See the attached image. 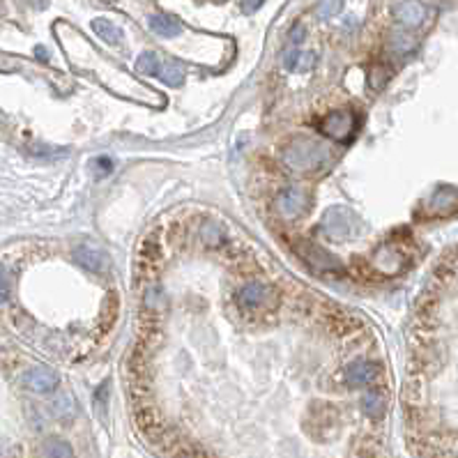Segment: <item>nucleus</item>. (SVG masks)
Here are the masks:
<instances>
[{"mask_svg":"<svg viewBox=\"0 0 458 458\" xmlns=\"http://www.w3.org/2000/svg\"><path fill=\"white\" fill-rule=\"evenodd\" d=\"M332 161V150L309 136L292 139L283 150V164L292 173H318L325 171Z\"/></svg>","mask_w":458,"mask_h":458,"instance_id":"f257e3e1","label":"nucleus"},{"mask_svg":"<svg viewBox=\"0 0 458 458\" xmlns=\"http://www.w3.org/2000/svg\"><path fill=\"white\" fill-rule=\"evenodd\" d=\"M357 228H360V219L355 217L353 210H348L343 205L329 207L323 217V231L332 240H348V237H353L357 233Z\"/></svg>","mask_w":458,"mask_h":458,"instance_id":"f03ea898","label":"nucleus"},{"mask_svg":"<svg viewBox=\"0 0 458 458\" xmlns=\"http://www.w3.org/2000/svg\"><path fill=\"white\" fill-rule=\"evenodd\" d=\"M320 132L329 139H334L338 143H348L355 136L360 120H357L355 111H332L320 120Z\"/></svg>","mask_w":458,"mask_h":458,"instance_id":"7ed1b4c3","label":"nucleus"},{"mask_svg":"<svg viewBox=\"0 0 458 458\" xmlns=\"http://www.w3.org/2000/svg\"><path fill=\"white\" fill-rule=\"evenodd\" d=\"M297 242H299L297 244V253L311 265V270H314V272H318V274H341L343 272L338 258H334L332 253L325 251L323 246L304 242V240H297Z\"/></svg>","mask_w":458,"mask_h":458,"instance_id":"20e7f679","label":"nucleus"},{"mask_svg":"<svg viewBox=\"0 0 458 458\" xmlns=\"http://www.w3.org/2000/svg\"><path fill=\"white\" fill-rule=\"evenodd\" d=\"M309 207V194L302 187H288L283 189L277 198V210L281 217L295 219L299 214H304Z\"/></svg>","mask_w":458,"mask_h":458,"instance_id":"39448f33","label":"nucleus"},{"mask_svg":"<svg viewBox=\"0 0 458 458\" xmlns=\"http://www.w3.org/2000/svg\"><path fill=\"white\" fill-rule=\"evenodd\" d=\"M371 261H373V268L378 270L382 277H394V274H399L403 270V265H406L403 253L394 244H380Z\"/></svg>","mask_w":458,"mask_h":458,"instance_id":"423d86ee","label":"nucleus"},{"mask_svg":"<svg viewBox=\"0 0 458 458\" xmlns=\"http://www.w3.org/2000/svg\"><path fill=\"white\" fill-rule=\"evenodd\" d=\"M23 384L35 394H51L58 389V375L49 366H33L30 371H25Z\"/></svg>","mask_w":458,"mask_h":458,"instance_id":"0eeeda50","label":"nucleus"},{"mask_svg":"<svg viewBox=\"0 0 458 458\" xmlns=\"http://www.w3.org/2000/svg\"><path fill=\"white\" fill-rule=\"evenodd\" d=\"M391 12L406 28H419L426 21V7L419 0H399V3H394Z\"/></svg>","mask_w":458,"mask_h":458,"instance_id":"6e6552de","label":"nucleus"},{"mask_svg":"<svg viewBox=\"0 0 458 458\" xmlns=\"http://www.w3.org/2000/svg\"><path fill=\"white\" fill-rule=\"evenodd\" d=\"M74 258L81 268H86L90 272H102L108 265V256L102 246H97L95 242H81L74 249Z\"/></svg>","mask_w":458,"mask_h":458,"instance_id":"1a4fd4ad","label":"nucleus"},{"mask_svg":"<svg viewBox=\"0 0 458 458\" xmlns=\"http://www.w3.org/2000/svg\"><path fill=\"white\" fill-rule=\"evenodd\" d=\"M456 205H458L456 187H440V189H435V194L428 200V212L445 217V214H452Z\"/></svg>","mask_w":458,"mask_h":458,"instance_id":"9d476101","label":"nucleus"},{"mask_svg":"<svg viewBox=\"0 0 458 458\" xmlns=\"http://www.w3.org/2000/svg\"><path fill=\"white\" fill-rule=\"evenodd\" d=\"M375 373H378V366L366 362V360H357L345 369V382L350 387H362V384H369Z\"/></svg>","mask_w":458,"mask_h":458,"instance_id":"9b49d317","label":"nucleus"},{"mask_svg":"<svg viewBox=\"0 0 458 458\" xmlns=\"http://www.w3.org/2000/svg\"><path fill=\"white\" fill-rule=\"evenodd\" d=\"M148 25H150V30L154 35H159V38H178V35L182 33V25L178 19H173V16L168 14H150L148 16Z\"/></svg>","mask_w":458,"mask_h":458,"instance_id":"f8f14e48","label":"nucleus"},{"mask_svg":"<svg viewBox=\"0 0 458 458\" xmlns=\"http://www.w3.org/2000/svg\"><path fill=\"white\" fill-rule=\"evenodd\" d=\"M268 286H263V283L258 281H251V283H246V286L240 290V302L244 307H249V309H256V307H261L265 297H268Z\"/></svg>","mask_w":458,"mask_h":458,"instance_id":"ddd939ff","label":"nucleus"},{"mask_svg":"<svg viewBox=\"0 0 458 458\" xmlns=\"http://www.w3.org/2000/svg\"><path fill=\"white\" fill-rule=\"evenodd\" d=\"M384 408H387V399H384L382 391L371 389V391H366L362 396V410L369 417H382Z\"/></svg>","mask_w":458,"mask_h":458,"instance_id":"4468645a","label":"nucleus"},{"mask_svg":"<svg viewBox=\"0 0 458 458\" xmlns=\"http://www.w3.org/2000/svg\"><path fill=\"white\" fill-rule=\"evenodd\" d=\"M157 79L166 86H180L185 81V69L173 60H166V62L161 60V65L157 69Z\"/></svg>","mask_w":458,"mask_h":458,"instance_id":"2eb2a0df","label":"nucleus"},{"mask_svg":"<svg viewBox=\"0 0 458 458\" xmlns=\"http://www.w3.org/2000/svg\"><path fill=\"white\" fill-rule=\"evenodd\" d=\"M93 30L106 44H120L122 42V30L118 28L113 21H108V19H95L93 21Z\"/></svg>","mask_w":458,"mask_h":458,"instance_id":"dca6fc26","label":"nucleus"},{"mask_svg":"<svg viewBox=\"0 0 458 458\" xmlns=\"http://www.w3.org/2000/svg\"><path fill=\"white\" fill-rule=\"evenodd\" d=\"M161 65V58L154 51H145L141 53V58L136 60V71L143 76H157V69Z\"/></svg>","mask_w":458,"mask_h":458,"instance_id":"f3484780","label":"nucleus"},{"mask_svg":"<svg viewBox=\"0 0 458 458\" xmlns=\"http://www.w3.org/2000/svg\"><path fill=\"white\" fill-rule=\"evenodd\" d=\"M44 458H74V449L65 440H49L42 449Z\"/></svg>","mask_w":458,"mask_h":458,"instance_id":"a211bd4d","label":"nucleus"},{"mask_svg":"<svg viewBox=\"0 0 458 458\" xmlns=\"http://www.w3.org/2000/svg\"><path fill=\"white\" fill-rule=\"evenodd\" d=\"M343 3H345V0H320V5H318V19H320V21L334 19V16L343 10Z\"/></svg>","mask_w":458,"mask_h":458,"instance_id":"6ab92c4d","label":"nucleus"},{"mask_svg":"<svg viewBox=\"0 0 458 458\" xmlns=\"http://www.w3.org/2000/svg\"><path fill=\"white\" fill-rule=\"evenodd\" d=\"M203 237H205L207 244H219L224 240V233H222V228H219L217 224H207L203 228Z\"/></svg>","mask_w":458,"mask_h":458,"instance_id":"aec40b11","label":"nucleus"},{"mask_svg":"<svg viewBox=\"0 0 458 458\" xmlns=\"http://www.w3.org/2000/svg\"><path fill=\"white\" fill-rule=\"evenodd\" d=\"M314 65H316V53H299L295 71H309Z\"/></svg>","mask_w":458,"mask_h":458,"instance_id":"412c9836","label":"nucleus"},{"mask_svg":"<svg viewBox=\"0 0 458 458\" xmlns=\"http://www.w3.org/2000/svg\"><path fill=\"white\" fill-rule=\"evenodd\" d=\"M304 35H307V28H304V25H302V23H297L295 28L290 30V38H288V40H290V47H295V49H297L299 44L304 42Z\"/></svg>","mask_w":458,"mask_h":458,"instance_id":"4be33fe9","label":"nucleus"},{"mask_svg":"<svg viewBox=\"0 0 458 458\" xmlns=\"http://www.w3.org/2000/svg\"><path fill=\"white\" fill-rule=\"evenodd\" d=\"M10 297V274L5 268H0V299Z\"/></svg>","mask_w":458,"mask_h":458,"instance_id":"5701e85b","label":"nucleus"},{"mask_svg":"<svg viewBox=\"0 0 458 458\" xmlns=\"http://www.w3.org/2000/svg\"><path fill=\"white\" fill-rule=\"evenodd\" d=\"M265 0H242V12L244 14H253V12H258L261 7H263Z\"/></svg>","mask_w":458,"mask_h":458,"instance_id":"b1692460","label":"nucleus"},{"mask_svg":"<svg viewBox=\"0 0 458 458\" xmlns=\"http://www.w3.org/2000/svg\"><path fill=\"white\" fill-rule=\"evenodd\" d=\"M97 164H99V166H102V173H108V171H111V166H113V164L108 161V159H99Z\"/></svg>","mask_w":458,"mask_h":458,"instance_id":"393cba45","label":"nucleus"},{"mask_svg":"<svg viewBox=\"0 0 458 458\" xmlns=\"http://www.w3.org/2000/svg\"><path fill=\"white\" fill-rule=\"evenodd\" d=\"M35 53H38V58L49 60V53H47V49H44V47H38V49H35Z\"/></svg>","mask_w":458,"mask_h":458,"instance_id":"a878e982","label":"nucleus"}]
</instances>
